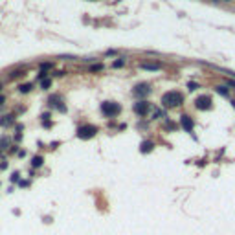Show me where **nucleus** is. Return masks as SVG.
I'll return each instance as SVG.
<instances>
[{
    "label": "nucleus",
    "mask_w": 235,
    "mask_h": 235,
    "mask_svg": "<svg viewBox=\"0 0 235 235\" xmlns=\"http://www.w3.org/2000/svg\"><path fill=\"white\" fill-rule=\"evenodd\" d=\"M184 103V96L178 92V90H171V92H165L162 96V105L164 108H175L178 105Z\"/></svg>",
    "instance_id": "nucleus-1"
},
{
    "label": "nucleus",
    "mask_w": 235,
    "mask_h": 235,
    "mask_svg": "<svg viewBox=\"0 0 235 235\" xmlns=\"http://www.w3.org/2000/svg\"><path fill=\"white\" fill-rule=\"evenodd\" d=\"M101 112L105 118H118L121 114V105L114 101H105V103H101Z\"/></svg>",
    "instance_id": "nucleus-2"
},
{
    "label": "nucleus",
    "mask_w": 235,
    "mask_h": 235,
    "mask_svg": "<svg viewBox=\"0 0 235 235\" xmlns=\"http://www.w3.org/2000/svg\"><path fill=\"white\" fill-rule=\"evenodd\" d=\"M98 132H99V129L96 125H81L77 129V138L79 140H90V138L96 136Z\"/></svg>",
    "instance_id": "nucleus-3"
},
{
    "label": "nucleus",
    "mask_w": 235,
    "mask_h": 235,
    "mask_svg": "<svg viewBox=\"0 0 235 235\" xmlns=\"http://www.w3.org/2000/svg\"><path fill=\"white\" fill-rule=\"evenodd\" d=\"M195 107L198 108V110H210L211 107H213V101H211V98L210 96H198V98L195 99Z\"/></svg>",
    "instance_id": "nucleus-4"
},
{
    "label": "nucleus",
    "mask_w": 235,
    "mask_h": 235,
    "mask_svg": "<svg viewBox=\"0 0 235 235\" xmlns=\"http://www.w3.org/2000/svg\"><path fill=\"white\" fill-rule=\"evenodd\" d=\"M149 110H151V103H149V101L141 99V101L134 103V112H136V114H138L140 118L147 116V114H149Z\"/></svg>",
    "instance_id": "nucleus-5"
},
{
    "label": "nucleus",
    "mask_w": 235,
    "mask_h": 235,
    "mask_svg": "<svg viewBox=\"0 0 235 235\" xmlns=\"http://www.w3.org/2000/svg\"><path fill=\"white\" fill-rule=\"evenodd\" d=\"M180 125L184 127L186 132H193V129H195V121L191 119V116H187V114H182L180 116Z\"/></svg>",
    "instance_id": "nucleus-6"
},
{
    "label": "nucleus",
    "mask_w": 235,
    "mask_h": 235,
    "mask_svg": "<svg viewBox=\"0 0 235 235\" xmlns=\"http://www.w3.org/2000/svg\"><path fill=\"white\" fill-rule=\"evenodd\" d=\"M134 94L138 98H143V96H149L151 94V86L147 83H141V85H136L134 86Z\"/></svg>",
    "instance_id": "nucleus-7"
},
{
    "label": "nucleus",
    "mask_w": 235,
    "mask_h": 235,
    "mask_svg": "<svg viewBox=\"0 0 235 235\" xmlns=\"http://www.w3.org/2000/svg\"><path fill=\"white\" fill-rule=\"evenodd\" d=\"M153 149H154V141H151V140H145V141L140 143V153H143V154L151 153Z\"/></svg>",
    "instance_id": "nucleus-8"
},
{
    "label": "nucleus",
    "mask_w": 235,
    "mask_h": 235,
    "mask_svg": "<svg viewBox=\"0 0 235 235\" xmlns=\"http://www.w3.org/2000/svg\"><path fill=\"white\" fill-rule=\"evenodd\" d=\"M48 103H50V107H57L61 112H66V107L61 105V96H52V98L48 99Z\"/></svg>",
    "instance_id": "nucleus-9"
},
{
    "label": "nucleus",
    "mask_w": 235,
    "mask_h": 235,
    "mask_svg": "<svg viewBox=\"0 0 235 235\" xmlns=\"http://www.w3.org/2000/svg\"><path fill=\"white\" fill-rule=\"evenodd\" d=\"M140 68H141V70H151V72H156V70H160L162 66H160L158 62H141V64H140Z\"/></svg>",
    "instance_id": "nucleus-10"
},
{
    "label": "nucleus",
    "mask_w": 235,
    "mask_h": 235,
    "mask_svg": "<svg viewBox=\"0 0 235 235\" xmlns=\"http://www.w3.org/2000/svg\"><path fill=\"white\" fill-rule=\"evenodd\" d=\"M15 123V116L13 114H7V116H2V119H0V125L2 127H7V125H13Z\"/></svg>",
    "instance_id": "nucleus-11"
},
{
    "label": "nucleus",
    "mask_w": 235,
    "mask_h": 235,
    "mask_svg": "<svg viewBox=\"0 0 235 235\" xmlns=\"http://www.w3.org/2000/svg\"><path fill=\"white\" fill-rule=\"evenodd\" d=\"M31 86H33L31 83H26V85H20V86H19V92H20V94H28V92L31 90Z\"/></svg>",
    "instance_id": "nucleus-12"
},
{
    "label": "nucleus",
    "mask_w": 235,
    "mask_h": 235,
    "mask_svg": "<svg viewBox=\"0 0 235 235\" xmlns=\"http://www.w3.org/2000/svg\"><path fill=\"white\" fill-rule=\"evenodd\" d=\"M125 66V57H119L112 62V68H123Z\"/></svg>",
    "instance_id": "nucleus-13"
},
{
    "label": "nucleus",
    "mask_w": 235,
    "mask_h": 235,
    "mask_svg": "<svg viewBox=\"0 0 235 235\" xmlns=\"http://www.w3.org/2000/svg\"><path fill=\"white\" fill-rule=\"evenodd\" d=\"M42 162H44V158H42V156H33L31 165H33V167H40V165H42Z\"/></svg>",
    "instance_id": "nucleus-14"
},
{
    "label": "nucleus",
    "mask_w": 235,
    "mask_h": 235,
    "mask_svg": "<svg viewBox=\"0 0 235 235\" xmlns=\"http://www.w3.org/2000/svg\"><path fill=\"white\" fill-rule=\"evenodd\" d=\"M101 70H103V64H101V62H99V64H92V66H90V72H92V74L101 72Z\"/></svg>",
    "instance_id": "nucleus-15"
},
{
    "label": "nucleus",
    "mask_w": 235,
    "mask_h": 235,
    "mask_svg": "<svg viewBox=\"0 0 235 235\" xmlns=\"http://www.w3.org/2000/svg\"><path fill=\"white\" fill-rule=\"evenodd\" d=\"M40 86H42L44 90H48V88L52 86V79H44V81H40Z\"/></svg>",
    "instance_id": "nucleus-16"
},
{
    "label": "nucleus",
    "mask_w": 235,
    "mask_h": 235,
    "mask_svg": "<svg viewBox=\"0 0 235 235\" xmlns=\"http://www.w3.org/2000/svg\"><path fill=\"white\" fill-rule=\"evenodd\" d=\"M217 92H219V94H220V96H226V98H228V94H230V92H228V88H226V86H217Z\"/></svg>",
    "instance_id": "nucleus-17"
},
{
    "label": "nucleus",
    "mask_w": 235,
    "mask_h": 235,
    "mask_svg": "<svg viewBox=\"0 0 235 235\" xmlns=\"http://www.w3.org/2000/svg\"><path fill=\"white\" fill-rule=\"evenodd\" d=\"M24 74H26L24 70H17V72H13V74L9 76V79H17V77H20V76H24Z\"/></svg>",
    "instance_id": "nucleus-18"
},
{
    "label": "nucleus",
    "mask_w": 235,
    "mask_h": 235,
    "mask_svg": "<svg viewBox=\"0 0 235 235\" xmlns=\"http://www.w3.org/2000/svg\"><path fill=\"white\" fill-rule=\"evenodd\" d=\"M187 86H189V90H191V92H195L196 88H200V86H198L196 83H193V81H191V83H187Z\"/></svg>",
    "instance_id": "nucleus-19"
},
{
    "label": "nucleus",
    "mask_w": 235,
    "mask_h": 235,
    "mask_svg": "<svg viewBox=\"0 0 235 235\" xmlns=\"http://www.w3.org/2000/svg\"><path fill=\"white\" fill-rule=\"evenodd\" d=\"M7 143H9V140H7V138H2V140H0V151H2V149H6L4 145H7Z\"/></svg>",
    "instance_id": "nucleus-20"
},
{
    "label": "nucleus",
    "mask_w": 235,
    "mask_h": 235,
    "mask_svg": "<svg viewBox=\"0 0 235 235\" xmlns=\"http://www.w3.org/2000/svg\"><path fill=\"white\" fill-rule=\"evenodd\" d=\"M48 68H52V62H42V64H40V70H42V72L48 70Z\"/></svg>",
    "instance_id": "nucleus-21"
},
{
    "label": "nucleus",
    "mask_w": 235,
    "mask_h": 235,
    "mask_svg": "<svg viewBox=\"0 0 235 235\" xmlns=\"http://www.w3.org/2000/svg\"><path fill=\"white\" fill-rule=\"evenodd\" d=\"M165 125H167V129H173V131H175V129H176V125H175V123H173V121H167Z\"/></svg>",
    "instance_id": "nucleus-22"
},
{
    "label": "nucleus",
    "mask_w": 235,
    "mask_h": 235,
    "mask_svg": "<svg viewBox=\"0 0 235 235\" xmlns=\"http://www.w3.org/2000/svg\"><path fill=\"white\" fill-rule=\"evenodd\" d=\"M11 180H13V182H17V180H19V173H15V175L11 176Z\"/></svg>",
    "instance_id": "nucleus-23"
},
{
    "label": "nucleus",
    "mask_w": 235,
    "mask_h": 235,
    "mask_svg": "<svg viewBox=\"0 0 235 235\" xmlns=\"http://www.w3.org/2000/svg\"><path fill=\"white\" fill-rule=\"evenodd\" d=\"M226 83H228V85H230V86H233V88H235V81H232V79H228V81H226Z\"/></svg>",
    "instance_id": "nucleus-24"
},
{
    "label": "nucleus",
    "mask_w": 235,
    "mask_h": 235,
    "mask_svg": "<svg viewBox=\"0 0 235 235\" xmlns=\"http://www.w3.org/2000/svg\"><path fill=\"white\" fill-rule=\"evenodd\" d=\"M4 101H6V98H4V96H0V105H2Z\"/></svg>",
    "instance_id": "nucleus-25"
},
{
    "label": "nucleus",
    "mask_w": 235,
    "mask_h": 235,
    "mask_svg": "<svg viewBox=\"0 0 235 235\" xmlns=\"http://www.w3.org/2000/svg\"><path fill=\"white\" fill-rule=\"evenodd\" d=\"M226 2H230V0H226Z\"/></svg>",
    "instance_id": "nucleus-26"
}]
</instances>
